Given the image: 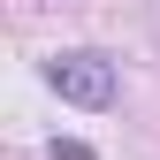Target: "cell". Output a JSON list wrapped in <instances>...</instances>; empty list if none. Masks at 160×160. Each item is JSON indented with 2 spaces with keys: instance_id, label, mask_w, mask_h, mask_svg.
I'll return each instance as SVG.
<instances>
[{
  "instance_id": "6da1fadb",
  "label": "cell",
  "mask_w": 160,
  "mask_h": 160,
  "mask_svg": "<svg viewBox=\"0 0 160 160\" xmlns=\"http://www.w3.org/2000/svg\"><path fill=\"white\" fill-rule=\"evenodd\" d=\"M46 84L69 99V107H114V99H122V76H114V61L107 53H53L46 61Z\"/></svg>"
},
{
  "instance_id": "7a4b0ae2",
  "label": "cell",
  "mask_w": 160,
  "mask_h": 160,
  "mask_svg": "<svg viewBox=\"0 0 160 160\" xmlns=\"http://www.w3.org/2000/svg\"><path fill=\"white\" fill-rule=\"evenodd\" d=\"M46 160H92V145H84V137H53Z\"/></svg>"
}]
</instances>
